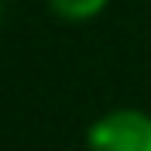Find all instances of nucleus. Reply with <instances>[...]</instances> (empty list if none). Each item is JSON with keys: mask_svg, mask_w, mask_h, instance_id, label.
Segmentation results:
<instances>
[{"mask_svg": "<svg viewBox=\"0 0 151 151\" xmlns=\"http://www.w3.org/2000/svg\"><path fill=\"white\" fill-rule=\"evenodd\" d=\"M110 0H48L52 14L62 21H89L96 14H103V7Z\"/></svg>", "mask_w": 151, "mask_h": 151, "instance_id": "obj_2", "label": "nucleus"}, {"mask_svg": "<svg viewBox=\"0 0 151 151\" xmlns=\"http://www.w3.org/2000/svg\"><path fill=\"white\" fill-rule=\"evenodd\" d=\"M89 151H151V117L134 106L106 110L86 134Z\"/></svg>", "mask_w": 151, "mask_h": 151, "instance_id": "obj_1", "label": "nucleus"}]
</instances>
